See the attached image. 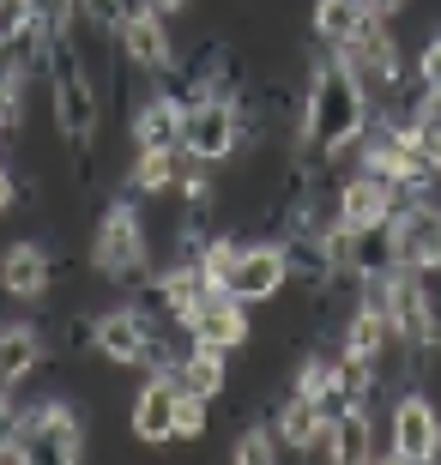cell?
I'll return each instance as SVG.
<instances>
[{
	"label": "cell",
	"mask_w": 441,
	"mask_h": 465,
	"mask_svg": "<svg viewBox=\"0 0 441 465\" xmlns=\"http://www.w3.org/2000/svg\"><path fill=\"white\" fill-rule=\"evenodd\" d=\"M187 339L200 351H224V357H236V351H248V339H255V321H248V302H236L230 291H212L187 309Z\"/></svg>",
	"instance_id": "8"
},
{
	"label": "cell",
	"mask_w": 441,
	"mask_h": 465,
	"mask_svg": "<svg viewBox=\"0 0 441 465\" xmlns=\"http://www.w3.org/2000/svg\"><path fill=\"white\" fill-rule=\"evenodd\" d=\"M406 6H411V0H369V13H381V18H399Z\"/></svg>",
	"instance_id": "24"
},
{
	"label": "cell",
	"mask_w": 441,
	"mask_h": 465,
	"mask_svg": "<svg viewBox=\"0 0 441 465\" xmlns=\"http://www.w3.org/2000/svg\"><path fill=\"white\" fill-rule=\"evenodd\" d=\"M152 236H145V218H139L134 200H115V206L97 218V236H91V272L109 278V284H139L152 272Z\"/></svg>",
	"instance_id": "2"
},
{
	"label": "cell",
	"mask_w": 441,
	"mask_h": 465,
	"mask_svg": "<svg viewBox=\"0 0 441 465\" xmlns=\"http://www.w3.org/2000/svg\"><path fill=\"white\" fill-rule=\"evenodd\" d=\"M411 67L424 73V85H429V91H441V31L429 36L424 49H411Z\"/></svg>",
	"instance_id": "21"
},
{
	"label": "cell",
	"mask_w": 441,
	"mask_h": 465,
	"mask_svg": "<svg viewBox=\"0 0 441 465\" xmlns=\"http://www.w3.org/2000/svg\"><path fill=\"white\" fill-rule=\"evenodd\" d=\"M218 291H230L236 302H248V309H266V302H278V296L290 291L285 242H272V236H242V248H236V260H230V272H224Z\"/></svg>",
	"instance_id": "5"
},
{
	"label": "cell",
	"mask_w": 441,
	"mask_h": 465,
	"mask_svg": "<svg viewBox=\"0 0 441 465\" xmlns=\"http://www.w3.org/2000/svg\"><path fill=\"white\" fill-rule=\"evenodd\" d=\"M278 453H285V441H278V430H272V417L248 423V430L230 441V460H236V465H272Z\"/></svg>",
	"instance_id": "19"
},
{
	"label": "cell",
	"mask_w": 441,
	"mask_h": 465,
	"mask_svg": "<svg viewBox=\"0 0 441 465\" xmlns=\"http://www.w3.org/2000/svg\"><path fill=\"white\" fill-rule=\"evenodd\" d=\"M13 460H55V465H73L91 453V435H85V417L73 411V399H43V405H25L13 423Z\"/></svg>",
	"instance_id": "3"
},
{
	"label": "cell",
	"mask_w": 441,
	"mask_h": 465,
	"mask_svg": "<svg viewBox=\"0 0 441 465\" xmlns=\"http://www.w3.org/2000/svg\"><path fill=\"white\" fill-rule=\"evenodd\" d=\"M127 145L134 152H175L182 145V104L152 85V97H139L127 115Z\"/></svg>",
	"instance_id": "13"
},
{
	"label": "cell",
	"mask_w": 441,
	"mask_h": 465,
	"mask_svg": "<svg viewBox=\"0 0 441 465\" xmlns=\"http://www.w3.org/2000/svg\"><path fill=\"white\" fill-rule=\"evenodd\" d=\"M55 291V254L49 242L36 236H18L0 248V296L6 302H43Z\"/></svg>",
	"instance_id": "11"
},
{
	"label": "cell",
	"mask_w": 441,
	"mask_h": 465,
	"mask_svg": "<svg viewBox=\"0 0 441 465\" xmlns=\"http://www.w3.org/2000/svg\"><path fill=\"white\" fill-rule=\"evenodd\" d=\"M242 104H224V97H200V104L182 109V152H194L200 163H236L242 152Z\"/></svg>",
	"instance_id": "6"
},
{
	"label": "cell",
	"mask_w": 441,
	"mask_h": 465,
	"mask_svg": "<svg viewBox=\"0 0 441 465\" xmlns=\"http://www.w3.org/2000/svg\"><path fill=\"white\" fill-rule=\"evenodd\" d=\"M175 163H182V145H175V152H134V163H127V193H134V200L175 193Z\"/></svg>",
	"instance_id": "18"
},
{
	"label": "cell",
	"mask_w": 441,
	"mask_h": 465,
	"mask_svg": "<svg viewBox=\"0 0 441 465\" xmlns=\"http://www.w3.org/2000/svg\"><path fill=\"white\" fill-rule=\"evenodd\" d=\"M152 332H157L152 314H139L134 302H115V309H103L97 321H91V357L121 362V369H139V357H145V345H152Z\"/></svg>",
	"instance_id": "10"
},
{
	"label": "cell",
	"mask_w": 441,
	"mask_h": 465,
	"mask_svg": "<svg viewBox=\"0 0 441 465\" xmlns=\"http://www.w3.org/2000/svg\"><path fill=\"white\" fill-rule=\"evenodd\" d=\"M18 115H25V109H18V85H6V79H0V134H6V127H18Z\"/></svg>",
	"instance_id": "23"
},
{
	"label": "cell",
	"mask_w": 441,
	"mask_h": 465,
	"mask_svg": "<svg viewBox=\"0 0 441 465\" xmlns=\"http://www.w3.org/2000/svg\"><path fill=\"white\" fill-rule=\"evenodd\" d=\"M121 61H127V73H139V79H157V73L175 67V31H170V13H157V6H145L139 0L134 13H127V25H121Z\"/></svg>",
	"instance_id": "9"
},
{
	"label": "cell",
	"mask_w": 441,
	"mask_h": 465,
	"mask_svg": "<svg viewBox=\"0 0 441 465\" xmlns=\"http://www.w3.org/2000/svg\"><path fill=\"white\" fill-rule=\"evenodd\" d=\"M393 266L406 272H441V206L429 193H411L406 206L393 212Z\"/></svg>",
	"instance_id": "7"
},
{
	"label": "cell",
	"mask_w": 441,
	"mask_h": 465,
	"mask_svg": "<svg viewBox=\"0 0 441 465\" xmlns=\"http://www.w3.org/2000/svg\"><path fill=\"white\" fill-rule=\"evenodd\" d=\"M369 91L351 73L345 54L326 49V61L308 67V91H303V134H296V152L303 157H345L356 152V139L369 134Z\"/></svg>",
	"instance_id": "1"
},
{
	"label": "cell",
	"mask_w": 441,
	"mask_h": 465,
	"mask_svg": "<svg viewBox=\"0 0 441 465\" xmlns=\"http://www.w3.org/2000/svg\"><path fill=\"white\" fill-rule=\"evenodd\" d=\"M49 362V345L36 327H0V393H13L25 375H36Z\"/></svg>",
	"instance_id": "16"
},
{
	"label": "cell",
	"mask_w": 441,
	"mask_h": 465,
	"mask_svg": "<svg viewBox=\"0 0 441 465\" xmlns=\"http://www.w3.org/2000/svg\"><path fill=\"white\" fill-rule=\"evenodd\" d=\"M369 18H375L369 0H315V6H308V31H315V43H321V49L339 54L345 43L369 25Z\"/></svg>",
	"instance_id": "15"
},
{
	"label": "cell",
	"mask_w": 441,
	"mask_h": 465,
	"mask_svg": "<svg viewBox=\"0 0 441 465\" xmlns=\"http://www.w3.org/2000/svg\"><path fill=\"white\" fill-rule=\"evenodd\" d=\"M145 6H157V13H182L187 0H145Z\"/></svg>",
	"instance_id": "25"
},
{
	"label": "cell",
	"mask_w": 441,
	"mask_h": 465,
	"mask_svg": "<svg viewBox=\"0 0 441 465\" xmlns=\"http://www.w3.org/2000/svg\"><path fill=\"white\" fill-rule=\"evenodd\" d=\"M381 448V430H375L369 405H351V411L333 423V465H369Z\"/></svg>",
	"instance_id": "17"
},
{
	"label": "cell",
	"mask_w": 441,
	"mask_h": 465,
	"mask_svg": "<svg viewBox=\"0 0 441 465\" xmlns=\"http://www.w3.org/2000/svg\"><path fill=\"white\" fill-rule=\"evenodd\" d=\"M18 193H25V188H18L13 163H6V157H0V224H6V218H13V212H18Z\"/></svg>",
	"instance_id": "22"
},
{
	"label": "cell",
	"mask_w": 441,
	"mask_h": 465,
	"mask_svg": "<svg viewBox=\"0 0 441 465\" xmlns=\"http://www.w3.org/2000/svg\"><path fill=\"white\" fill-rule=\"evenodd\" d=\"M170 381L182 387L187 399H212V405H218V399L230 393V357H224V351H200V345H194L170 369Z\"/></svg>",
	"instance_id": "14"
},
{
	"label": "cell",
	"mask_w": 441,
	"mask_h": 465,
	"mask_svg": "<svg viewBox=\"0 0 441 465\" xmlns=\"http://www.w3.org/2000/svg\"><path fill=\"white\" fill-rule=\"evenodd\" d=\"M205 423H212V399H187L182 393V411H175V441H200Z\"/></svg>",
	"instance_id": "20"
},
{
	"label": "cell",
	"mask_w": 441,
	"mask_h": 465,
	"mask_svg": "<svg viewBox=\"0 0 441 465\" xmlns=\"http://www.w3.org/2000/svg\"><path fill=\"white\" fill-rule=\"evenodd\" d=\"M381 460H399V465H429L441 460V405L429 387H406L393 393V411H387V453Z\"/></svg>",
	"instance_id": "4"
},
{
	"label": "cell",
	"mask_w": 441,
	"mask_h": 465,
	"mask_svg": "<svg viewBox=\"0 0 441 465\" xmlns=\"http://www.w3.org/2000/svg\"><path fill=\"white\" fill-rule=\"evenodd\" d=\"M175 411H182V387L170 375H145V387L127 399V435H134L139 448H170Z\"/></svg>",
	"instance_id": "12"
}]
</instances>
